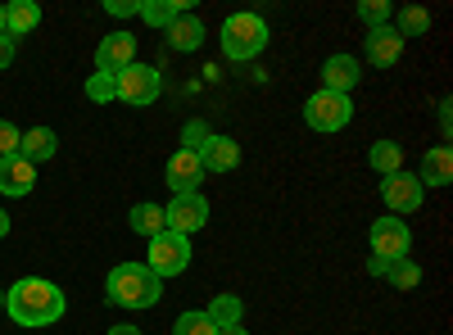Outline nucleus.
<instances>
[{
  "label": "nucleus",
  "mask_w": 453,
  "mask_h": 335,
  "mask_svg": "<svg viewBox=\"0 0 453 335\" xmlns=\"http://www.w3.org/2000/svg\"><path fill=\"white\" fill-rule=\"evenodd\" d=\"M64 308H68L64 290L46 277H23L5 290V313L14 326H55Z\"/></svg>",
  "instance_id": "f257e3e1"
},
{
  "label": "nucleus",
  "mask_w": 453,
  "mask_h": 335,
  "mask_svg": "<svg viewBox=\"0 0 453 335\" xmlns=\"http://www.w3.org/2000/svg\"><path fill=\"white\" fill-rule=\"evenodd\" d=\"M159 294H164V281L150 272L145 263H119V268L104 277V300H109L113 308L141 313V308H155Z\"/></svg>",
  "instance_id": "f03ea898"
},
{
  "label": "nucleus",
  "mask_w": 453,
  "mask_h": 335,
  "mask_svg": "<svg viewBox=\"0 0 453 335\" xmlns=\"http://www.w3.org/2000/svg\"><path fill=\"white\" fill-rule=\"evenodd\" d=\"M268 19L263 14H226L222 19V27H218V46H222V55L232 59V64H250V59H258L263 50H268Z\"/></svg>",
  "instance_id": "7ed1b4c3"
},
{
  "label": "nucleus",
  "mask_w": 453,
  "mask_h": 335,
  "mask_svg": "<svg viewBox=\"0 0 453 335\" xmlns=\"http://www.w3.org/2000/svg\"><path fill=\"white\" fill-rule=\"evenodd\" d=\"M191 236H177V232H159V236H150V254H145V268L155 272L159 281L168 277H181L186 268H191Z\"/></svg>",
  "instance_id": "20e7f679"
},
{
  "label": "nucleus",
  "mask_w": 453,
  "mask_h": 335,
  "mask_svg": "<svg viewBox=\"0 0 453 335\" xmlns=\"http://www.w3.org/2000/svg\"><path fill=\"white\" fill-rule=\"evenodd\" d=\"M349 118H354V95H335V91H322V87H318V91L304 100V123H309L313 132H322V136L345 132Z\"/></svg>",
  "instance_id": "39448f33"
},
{
  "label": "nucleus",
  "mask_w": 453,
  "mask_h": 335,
  "mask_svg": "<svg viewBox=\"0 0 453 335\" xmlns=\"http://www.w3.org/2000/svg\"><path fill=\"white\" fill-rule=\"evenodd\" d=\"M113 87H119V100L123 104H132V109H145V104H155L159 100V91H164V78H159V68L155 64H132V68H123L119 78H113Z\"/></svg>",
  "instance_id": "423d86ee"
},
{
  "label": "nucleus",
  "mask_w": 453,
  "mask_h": 335,
  "mask_svg": "<svg viewBox=\"0 0 453 335\" xmlns=\"http://www.w3.org/2000/svg\"><path fill=\"white\" fill-rule=\"evenodd\" d=\"M164 222H168V232H177V236H196V232L209 227V200L200 191L173 195V204H164Z\"/></svg>",
  "instance_id": "0eeeda50"
},
{
  "label": "nucleus",
  "mask_w": 453,
  "mask_h": 335,
  "mask_svg": "<svg viewBox=\"0 0 453 335\" xmlns=\"http://www.w3.org/2000/svg\"><path fill=\"white\" fill-rule=\"evenodd\" d=\"M367 245L376 258H408L412 249V232H408V222L403 217H376L372 222V232H367Z\"/></svg>",
  "instance_id": "6e6552de"
},
{
  "label": "nucleus",
  "mask_w": 453,
  "mask_h": 335,
  "mask_svg": "<svg viewBox=\"0 0 453 335\" xmlns=\"http://www.w3.org/2000/svg\"><path fill=\"white\" fill-rule=\"evenodd\" d=\"M381 200H386L390 217H403V213H418L422 209L426 191H422V181L412 177V172H390V177H381Z\"/></svg>",
  "instance_id": "1a4fd4ad"
},
{
  "label": "nucleus",
  "mask_w": 453,
  "mask_h": 335,
  "mask_svg": "<svg viewBox=\"0 0 453 335\" xmlns=\"http://www.w3.org/2000/svg\"><path fill=\"white\" fill-rule=\"evenodd\" d=\"M136 64V36L132 32H109L100 36L96 46V72H109V78H119L123 68Z\"/></svg>",
  "instance_id": "9d476101"
},
{
  "label": "nucleus",
  "mask_w": 453,
  "mask_h": 335,
  "mask_svg": "<svg viewBox=\"0 0 453 335\" xmlns=\"http://www.w3.org/2000/svg\"><path fill=\"white\" fill-rule=\"evenodd\" d=\"M403 36L386 23V27H367V36H363V55H367V64L372 68H395L399 59H403Z\"/></svg>",
  "instance_id": "9b49d317"
},
{
  "label": "nucleus",
  "mask_w": 453,
  "mask_h": 335,
  "mask_svg": "<svg viewBox=\"0 0 453 335\" xmlns=\"http://www.w3.org/2000/svg\"><path fill=\"white\" fill-rule=\"evenodd\" d=\"M164 177H168L173 195H191V191H200V181H204V164H200L196 150H173V159L164 164Z\"/></svg>",
  "instance_id": "f8f14e48"
},
{
  "label": "nucleus",
  "mask_w": 453,
  "mask_h": 335,
  "mask_svg": "<svg viewBox=\"0 0 453 335\" xmlns=\"http://www.w3.org/2000/svg\"><path fill=\"white\" fill-rule=\"evenodd\" d=\"M367 272L390 281V290H418L422 286V268L412 263V258H367Z\"/></svg>",
  "instance_id": "ddd939ff"
},
{
  "label": "nucleus",
  "mask_w": 453,
  "mask_h": 335,
  "mask_svg": "<svg viewBox=\"0 0 453 335\" xmlns=\"http://www.w3.org/2000/svg\"><path fill=\"white\" fill-rule=\"evenodd\" d=\"M32 186H36V168H32L23 155L0 159V195L23 200V195H32Z\"/></svg>",
  "instance_id": "4468645a"
},
{
  "label": "nucleus",
  "mask_w": 453,
  "mask_h": 335,
  "mask_svg": "<svg viewBox=\"0 0 453 335\" xmlns=\"http://www.w3.org/2000/svg\"><path fill=\"white\" fill-rule=\"evenodd\" d=\"M168 36V50H177V55H191V50H200L204 46V23H200V14H191V10H181L177 19H173V27L164 32Z\"/></svg>",
  "instance_id": "2eb2a0df"
},
{
  "label": "nucleus",
  "mask_w": 453,
  "mask_h": 335,
  "mask_svg": "<svg viewBox=\"0 0 453 335\" xmlns=\"http://www.w3.org/2000/svg\"><path fill=\"white\" fill-rule=\"evenodd\" d=\"M358 78H363V68H358L354 55H331V59L322 64V91L349 95V91L358 87Z\"/></svg>",
  "instance_id": "dca6fc26"
},
{
  "label": "nucleus",
  "mask_w": 453,
  "mask_h": 335,
  "mask_svg": "<svg viewBox=\"0 0 453 335\" xmlns=\"http://www.w3.org/2000/svg\"><path fill=\"white\" fill-rule=\"evenodd\" d=\"M196 155H200V164H204V177H209V172H232V168L241 164V145H236L232 136H218V132H213Z\"/></svg>",
  "instance_id": "f3484780"
},
{
  "label": "nucleus",
  "mask_w": 453,
  "mask_h": 335,
  "mask_svg": "<svg viewBox=\"0 0 453 335\" xmlns=\"http://www.w3.org/2000/svg\"><path fill=\"white\" fill-rule=\"evenodd\" d=\"M19 155L36 168V164H50L55 155H59V136H55V127H27L23 136H19Z\"/></svg>",
  "instance_id": "a211bd4d"
},
{
  "label": "nucleus",
  "mask_w": 453,
  "mask_h": 335,
  "mask_svg": "<svg viewBox=\"0 0 453 335\" xmlns=\"http://www.w3.org/2000/svg\"><path fill=\"white\" fill-rule=\"evenodd\" d=\"M412 177L422 181V191H426V186H449L453 181V150H449V145H431V150L422 155V168Z\"/></svg>",
  "instance_id": "6ab92c4d"
},
{
  "label": "nucleus",
  "mask_w": 453,
  "mask_h": 335,
  "mask_svg": "<svg viewBox=\"0 0 453 335\" xmlns=\"http://www.w3.org/2000/svg\"><path fill=\"white\" fill-rule=\"evenodd\" d=\"M42 27V5L36 0H10L5 5V36H27V32H36Z\"/></svg>",
  "instance_id": "aec40b11"
},
{
  "label": "nucleus",
  "mask_w": 453,
  "mask_h": 335,
  "mask_svg": "<svg viewBox=\"0 0 453 335\" xmlns=\"http://www.w3.org/2000/svg\"><path fill=\"white\" fill-rule=\"evenodd\" d=\"M127 227L136 232V236H159L168 222H164V204H155V200H141V204H132V213H127Z\"/></svg>",
  "instance_id": "412c9836"
},
{
  "label": "nucleus",
  "mask_w": 453,
  "mask_h": 335,
  "mask_svg": "<svg viewBox=\"0 0 453 335\" xmlns=\"http://www.w3.org/2000/svg\"><path fill=\"white\" fill-rule=\"evenodd\" d=\"M204 313L213 317V326H218V331H222V326H241V322H245V304H241V294H213Z\"/></svg>",
  "instance_id": "4be33fe9"
},
{
  "label": "nucleus",
  "mask_w": 453,
  "mask_h": 335,
  "mask_svg": "<svg viewBox=\"0 0 453 335\" xmlns=\"http://www.w3.org/2000/svg\"><path fill=\"white\" fill-rule=\"evenodd\" d=\"M367 164L381 172V177L403 172V145H399V141H376L372 150H367Z\"/></svg>",
  "instance_id": "5701e85b"
},
{
  "label": "nucleus",
  "mask_w": 453,
  "mask_h": 335,
  "mask_svg": "<svg viewBox=\"0 0 453 335\" xmlns=\"http://www.w3.org/2000/svg\"><path fill=\"white\" fill-rule=\"evenodd\" d=\"M403 42L408 36H426L431 32V10H422V5H403V10H395V23H390Z\"/></svg>",
  "instance_id": "b1692460"
},
{
  "label": "nucleus",
  "mask_w": 453,
  "mask_h": 335,
  "mask_svg": "<svg viewBox=\"0 0 453 335\" xmlns=\"http://www.w3.org/2000/svg\"><path fill=\"white\" fill-rule=\"evenodd\" d=\"M181 10H186V0H141V19L150 27H159V32H168Z\"/></svg>",
  "instance_id": "393cba45"
},
{
  "label": "nucleus",
  "mask_w": 453,
  "mask_h": 335,
  "mask_svg": "<svg viewBox=\"0 0 453 335\" xmlns=\"http://www.w3.org/2000/svg\"><path fill=\"white\" fill-rule=\"evenodd\" d=\"M173 335H218V326H213V317L204 308H191V313H181L173 322Z\"/></svg>",
  "instance_id": "a878e982"
},
{
  "label": "nucleus",
  "mask_w": 453,
  "mask_h": 335,
  "mask_svg": "<svg viewBox=\"0 0 453 335\" xmlns=\"http://www.w3.org/2000/svg\"><path fill=\"white\" fill-rule=\"evenodd\" d=\"M358 19L367 27H386L395 19V10H390V0H358Z\"/></svg>",
  "instance_id": "bb28decb"
},
{
  "label": "nucleus",
  "mask_w": 453,
  "mask_h": 335,
  "mask_svg": "<svg viewBox=\"0 0 453 335\" xmlns=\"http://www.w3.org/2000/svg\"><path fill=\"white\" fill-rule=\"evenodd\" d=\"M87 100H96V104L119 100V87H113L109 72H91V78H87Z\"/></svg>",
  "instance_id": "cd10ccee"
},
{
  "label": "nucleus",
  "mask_w": 453,
  "mask_h": 335,
  "mask_svg": "<svg viewBox=\"0 0 453 335\" xmlns=\"http://www.w3.org/2000/svg\"><path fill=\"white\" fill-rule=\"evenodd\" d=\"M209 136H213V132H209V123H204V118H191V123L181 127V150H200V145H204Z\"/></svg>",
  "instance_id": "c85d7f7f"
},
{
  "label": "nucleus",
  "mask_w": 453,
  "mask_h": 335,
  "mask_svg": "<svg viewBox=\"0 0 453 335\" xmlns=\"http://www.w3.org/2000/svg\"><path fill=\"white\" fill-rule=\"evenodd\" d=\"M19 127L14 123H5V118H0V159H10V155H19Z\"/></svg>",
  "instance_id": "c756f323"
},
{
  "label": "nucleus",
  "mask_w": 453,
  "mask_h": 335,
  "mask_svg": "<svg viewBox=\"0 0 453 335\" xmlns=\"http://www.w3.org/2000/svg\"><path fill=\"white\" fill-rule=\"evenodd\" d=\"M104 14H113V19H127V14H141V0H104Z\"/></svg>",
  "instance_id": "7c9ffc66"
},
{
  "label": "nucleus",
  "mask_w": 453,
  "mask_h": 335,
  "mask_svg": "<svg viewBox=\"0 0 453 335\" xmlns=\"http://www.w3.org/2000/svg\"><path fill=\"white\" fill-rule=\"evenodd\" d=\"M440 132H444V145H449V132H453V100L449 95L440 100Z\"/></svg>",
  "instance_id": "2f4dec72"
},
{
  "label": "nucleus",
  "mask_w": 453,
  "mask_h": 335,
  "mask_svg": "<svg viewBox=\"0 0 453 335\" xmlns=\"http://www.w3.org/2000/svg\"><path fill=\"white\" fill-rule=\"evenodd\" d=\"M14 50H19L14 36H0V68H10V64H14Z\"/></svg>",
  "instance_id": "473e14b6"
},
{
  "label": "nucleus",
  "mask_w": 453,
  "mask_h": 335,
  "mask_svg": "<svg viewBox=\"0 0 453 335\" xmlns=\"http://www.w3.org/2000/svg\"><path fill=\"white\" fill-rule=\"evenodd\" d=\"M104 335H141V326H109Z\"/></svg>",
  "instance_id": "72a5a7b5"
},
{
  "label": "nucleus",
  "mask_w": 453,
  "mask_h": 335,
  "mask_svg": "<svg viewBox=\"0 0 453 335\" xmlns=\"http://www.w3.org/2000/svg\"><path fill=\"white\" fill-rule=\"evenodd\" d=\"M5 236H10V213L0 209V240H5Z\"/></svg>",
  "instance_id": "f704fd0d"
},
{
  "label": "nucleus",
  "mask_w": 453,
  "mask_h": 335,
  "mask_svg": "<svg viewBox=\"0 0 453 335\" xmlns=\"http://www.w3.org/2000/svg\"><path fill=\"white\" fill-rule=\"evenodd\" d=\"M218 335H250V331H245V322H241V326H222Z\"/></svg>",
  "instance_id": "c9c22d12"
},
{
  "label": "nucleus",
  "mask_w": 453,
  "mask_h": 335,
  "mask_svg": "<svg viewBox=\"0 0 453 335\" xmlns=\"http://www.w3.org/2000/svg\"><path fill=\"white\" fill-rule=\"evenodd\" d=\"M0 36H5V5H0Z\"/></svg>",
  "instance_id": "e433bc0d"
},
{
  "label": "nucleus",
  "mask_w": 453,
  "mask_h": 335,
  "mask_svg": "<svg viewBox=\"0 0 453 335\" xmlns=\"http://www.w3.org/2000/svg\"><path fill=\"white\" fill-rule=\"evenodd\" d=\"M0 308H5V290H0Z\"/></svg>",
  "instance_id": "4c0bfd02"
}]
</instances>
